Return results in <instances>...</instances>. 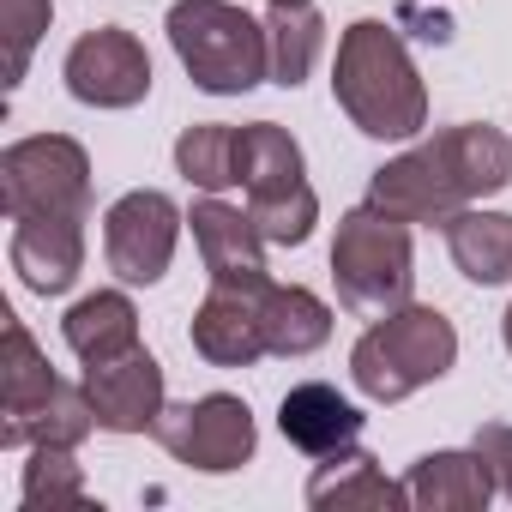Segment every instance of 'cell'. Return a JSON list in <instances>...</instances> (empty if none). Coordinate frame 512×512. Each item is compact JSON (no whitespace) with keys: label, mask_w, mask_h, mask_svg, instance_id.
I'll list each match as a JSON object with an SVG mask.
<instances>
[{"label":"cell","mask_w":512,"mask_h":512,"mask_svg":"<svg viewBox=\"0 0 512 512\" xmlns=\"http://www.w3.org/2000/svg\"><path fill=\"white\" fill-rule=\"evenodd\" d=\"M476 452L488 458L494 488H506V500H512V428H506V422H482V428H476Z\"/></svg>","instance_id":"cell-27"},{"label":"cell","mask_w":512,"mask_h":512,"mask_svg":"<svg viewBox=\"0 0 512 512\" xmlns=\"http://www.w3.org/2000/svg\"><path fill=\"white\" fill-rule=\"evenodd\" d=\"M260 290L266 284H211L193 308V350L211 368H253L260 356H272L260 326Z\"/></svg>","instance_id":"cell-11"},{"label":"cell","mask_w":512,"mask_h":512,"mask_svg":"<svg viewBox=\"0 0 512 512\" xmlns=\"http://www.w3.org/2000/svg\"><path fill=\"white\" fill-rule=\"evenodd\" d=\"M260 326L272 356H314L332 338V308L302 284H266L260 290Z\"/></svg>","instance_id":"cell-20"},{"label":"cell","mask_w":512,"mask_h":512,"mask_svg":"<svg viewBox=\"0 0 512 512\" xmlns=\"http://www.w3.org/2000/svg\"><path fill=\"white\" fill-rule=\"evenodd\" d=\"M241 187H247V217L260 223L266 241L302 247L320 223V193L308 187L302 145L278 121L241 127Z\"/></svg>","instance_id":"cell-6"},{"label":"cell","mask_w":512,"mask_h":512,"mask_svg":"<svg viewBox=\"0 0 512 512\" xmlns=\"http://www.w3.org/2000/svg\"><path fill=\"white\" fill-rule=\"evenodd\" d=\"M440 229H446V247H452V266L470 284H512V217L506 211L464 205Z\"/></svg>","instance_id":"cell-19"},{"label":"cell","mask_w":512,"mask_h":512,"mask_svg":"<svg viewBox=\"0 0 512 512\" xmlns=\"http://www.w3.org/2000/svg\"><path fill=\"white\" fill-rule=\"evenodd\" d=\"M278 428H284V440H290L296 452H308V458H332V452L356 446V434H362V410H356L350 398H338V386L308 380V386H290V392H284V404H278Z\"/></svg>","instance_id":"cell-16"},{"label":"cell","mask_w":512,"mask_h":512,"mask_svg":"<svg viewBox=\"0 0 512 512\" xmlns=\"http://www.w3.org/2000/svg\"><path fill=\"white\" fill-rule=\"evenodd\" d=\"M163 31H169L175 61L187 67V79L211 97H241L260 79H272L266 25L247 19L235 0H175Z\"/></svg>","instance_id":"cell-3"},{"label":"cell","mask_w":512,"mask_h":512,"mask_svg":"<svg viewBox=\"0 0 512 512\" xmlns=\"http://www.w3.org/2000/svg\"><path fill=\"white\" fill-rule=\"evenodd\" d=\"M85 392L97 410V428L109 434H145L163 416V368L151 350H127L115 362H91L85 368Z\"/></svg>","instance_id":"cell-12"},{"label":"cell","mask_w":512,"mask_h":512,"mask_svg":"<svg viewBox=\"0 0 512 512\" xmlns=\"http://www.w3.org/2000/svg\"><path fill=\"white\" fill-rule=\"evenodd\" d=\"M266 7H314V0H266Z\"/></svg>","instance_id":"cell-28"},{"label":"cell","mask_w":512,"mask_h":512,"mask_svg":"<svg viewBox=\"0 0 512 512\" xmlns=\"http://www.w3.org/2000/svg\"><path fill=\"white\" fill-rule=\"evenodd\" d=\"M332 284L338 302L356 320H380L392 308L410 302L416 290V253H410V223L380 211L374 199L338 217V241H332Z\"/></svg>","instance_id":"cell-5"},{"label":"cell","mask_w":512,"mask_h":512,"mask_svg":"<svg viewBox=\"0 0 512 512\" xmlns=\"http://www.w3.org/2000/svg\"><path fill=\"white\" fill-rule=\"evenodd\" d=\"M25 512H73V506H91L85 494V470L73 464V446H31V464H25Z\"/></svg>","instance_id":"cell-25"},{"label":"cell","mask_w":512,"mask_h":512,"mask_svg":"<svg viewBox=\"0 0 512 512\" xmlns=\"http://www.w3.org/2000/svg\"><path fill=\"white\" fill-rule=\"evenodd\" d=\"M175 169L199 187V193H223L241 187V127L229 121H199L175 139Z\"/></svg>","instance_id":"cell-23"},{"label":"cell","mask_w":512,"mask_h":512,"mask_svg":"<svg viewBox=\"0 0 512 512\" xmlns=\"http://www.w3.org/2000/svg\"><path fill=\"white\" fill-rule=\"evenodd\" d=\"M266 43H272V85L296 91L314 73V61H320L326 19L314 7H272L266 13Z\"/></svg>","instance_id":"cell-24"},{"label":"cell","mask_w":512,"mask_h":512,"mask_svg":"<svg viewBox=\"0 0 512 512\" xmlns=\"http://www.w3.org/2000/svg\"><path fill=\"white\" fill-rule=\"evenodd\" d=\"M61 79L85 109H133V103L151 97V55H145V43L133 31L97 25L67 49Z\"/></svg>","instance_id":"cell-10"},{"label":"cell","mask_w":512,"mask_h":512,"mask_svg":"<svg viewBox=\"0 0 512 512\" xmlns=\"http://www.w3.org/2000/svg\"><path fill=\"white\" fill-rule=\"evenodd\" d=\"M512 181V139L488 121H464L434 133L428 145L374 169L368 199L404 223H446L464 205L500 193Z\"/></svg>","instance_id":"cell-1"},{"label":"cell","mask_w":512,"mask_h":512,"mask_svg":"<svg viewBox=\"0 0 512 512\" xmlns=\"http://www.w3.org/2000/svg\"><path fill=\"white\" fill-rule=\"evenodd\" d=\"M49 19H55V0H0V37H7V85L25 79L31 49L43 43Z\"/></svg>","instance_id":"cell-26"},{"label":"cell","mask_w":512,"mask_h":512,"mask_svg":"<svg viewBox=\"0 0 512 512\" xmlns=\"http://www.w3.org/2000/svg\"><path fill=\"white\" fill-rule=\"evenodd\" d=\"M187 223H193V241H199V260H205L211 284H272L266 235H260V223H253L247 211H235L217 193H205V199H193Z\"/></svg>","instance_id":"cell-13"},{"label":"cell","mask_w":512,"mask_h":512,"mask_svg":"<svg viewBox=\"0 0 512 512\" xmlns=\"http://www.w3.org/2000/svg\"><path fill=\"white\" fill-rule=\"evenodd\" d=\"M7 217H91V157L67 133H37L0 151Z\"/></svg>","instance_id":"cell-7"},{"label":"cell","mask_w":512,"mask_h":512,"mask_svg":"<svg viewBox=\"0 0 512 512\" xmlns=\"http://www.w3.org/2000/svg\"><path fill=\"white\" fill-rule=\"evenodd\" d=\"M181 205L157 187H133L103 211V260L121 284H157L181 241Z\"/></svg>","instance_id":"cell-9"},{"label":"cell","mask_w":512,"mask_h":512,"mask_svg":"<svg viewBox=\"0 0 512 512\" xmlns=\"http://www.w3.org/2000/svg\"><path fill=\"white\" fill-rule=\"evenodd\" d=\"M332 97L368 139H416L428 127V91L404 37L380 19H356L338 37Z\"/></svg>","instance_id":"cell-2"},{"label":"cell","mask_w":512,"mask_h":512,"mask_svg":"<svg viewBox=\"0 0 512 512\" xmlns=\"http://www.w3.org/2000/svg\"><path fill=\"white\" fill-rule=\"evenodd\" d=\"M55 386H61V374H55L49 356L37 350L31 326L7 314V356H0V410H7V422H13V416H31L37 404H49Z\"/></svg>","instance_id":"cell-22"},{"label":"cell","mask_w":512,"mask_h":512,"mask_svg":"<svg viewBox=\"0 0 512 512\" xmlns=\"http://www.w3.org/2000/svg\"><path fill=\"white\" fill-rule=\"evenodd\" d=\"M404 494L416 512H482L494 494V470L476 446L470 452H428L410 464Z\"/></svg>","instance_id":"cell-17"},{"label":"cell","mask_w":512,"mask_h":512,"mask_svg":"<svg viewBox=\"0 0 512 512\" xmlns=\"http://www.w3.org/2000/svg\"><path fill=\"white\" fill-rule=\"evenodd\" d=\"M452 362H458V332H452V320H446L440 308L404 302V308L380 314V320L356 338V350H350V380H356V392L374 398V404H404L410 392L434 386Z\"/></svg>","instance_id":"cell-4"},{"label":"cell","mask_w":512,"mask_h":512,"mask_svg":"<svg viewBox=\"0 0 512 512\" xmlns=\"http://www.w3.org/2000/svg\"><path fill=\"white\" fill-rule=\"evenodd\" d=\"M308 506L314 512H398V506H410V494H404V482H392L380 470L374 452L344 446V452L320 458V470L308 476Z\"/></svg>","instance_id":"cell-15"},{"label":"cell","mask_w":512,"mask_h":512,"mask_svg":"<svg viewBox=\"0 0 512 512\" xmlns=\"http://www.w3.org/2000/svg\"><path fill=\"white\" fill-rule=\"evenodd\" d=\"M506 350H512V308H506Z\"/></svg>","instance_id":"cell-29"},{"label":"cell","mask_w":512,"mask_h":512,"mask_svg":"<svg viewBox=\"0 0 512 512\" xmlns=\"http://www.w3.org/2000/svg\"><path fill=\"white\" fill-rule=\"evenodd\" d=\"M13 272L37 296H67L85 272V217H19L13 229Z\"/></svg>","instance_id":"cell-14"},{"label":"cell","mask_w":512,"mask_h":512,"mask_svg":"<svg viewBox=\"0 0 512 512\" xmlns=\"http://www.w3.org/2000/svg\"><path fill=\"white\" fill-rule=\"evenodd\" d=\"M61 338H67V350H73L85 368H91V362H115V356L139 350V308H133L121 290H97V296H85V302L67 308Z\"/></svg>","instance_id":"cell-18"},{"label":"cell","mask_w":512,"mask_h":512,"mask_svg":"<svg viewBox=\"0 0 512 512\" xmlns=\"http://www.w3.org/2000/svg\"><path fill=\"white\" fill-rule=\"evenodd\" d=\"M163 452L187 470H205V476H229L253 458V410L235 398V392H205V398H187V404H163L157 428Z\"/></svg>","instance_id":"cell-8"},{"label":"cell","mask_w":512,"mask_h":512,"mask_svg":"<svg viewBox=\"0 0 512 512\" xmlns=\"http://www.w3.org/2000/svg\"><path fill=\"white\" fill-rule=\"evenodd\" d=\"M91 428H97V410H91L85 380H79V386L61 380L49 404H37L31 416L0 422V446H79Z\"/></svg>","instance_id":"cell-21"}]
</instances>
